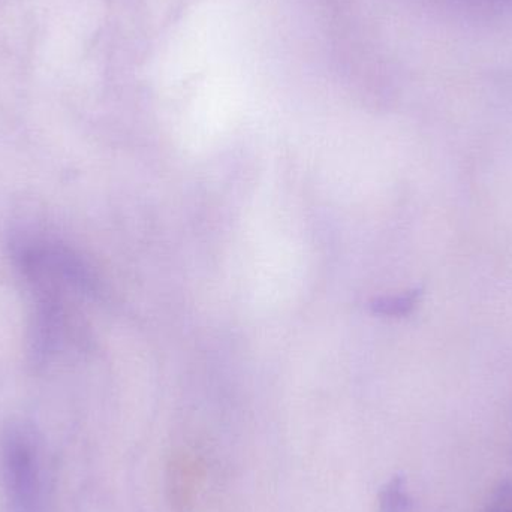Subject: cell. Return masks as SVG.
Instances as JSON below:
<instances>
[{
  "label": "cell",
  "mask_w": 512,
  "mask_h": 512,
  "mask_svg": "<svg viewBox=\"0 0 512 512\" xmlns=\"http://www.w3.org/2000/svg\"><path fill=\"white\" fill-rule=\"evenodd\" d=\"M487 512H512V484H501L493 495Z\"/></svg>",
  "instance_id": "obj_3"
},
{
  "label": "cell",
  "mask_w": 512,
  "mask_h": 512,
  "mask_svg": "<svg viewBox=\"0 0 512 512\" xmlns=\"http://www.w3.org/2000/svg\"><path fill=\"white\" fill-rule=\"evenodd\" d=\"M379 505L381 512H408L411 502L402 478H394L385 486L379 498Z\"/></svg>",
  "instance_id": "obj_1"
},
{
  "label": "cell",
  "mask_w": 512,
  "mask_h": 512,
  "mask_svg": "<svg viewBox=\"0 0 512 512\" xmlns=\"http://www.w3.org/2000/svg\"><path fill=\"white\" fill-rule=\"evenodd\" d=\"M418 298H420V291L405 292L396 297L382 298L376 304V312L382 315L390 316H403L408 315L417 306Z\"/></svg>",
  "instance_id": "obj_2"
}]
</instances>
